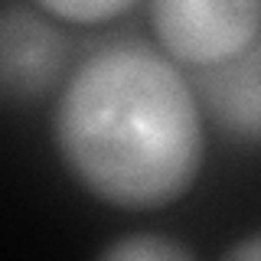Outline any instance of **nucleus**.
Listing matches in <instances>:
<instances>
[{
	"label": "nucleus",
	"mask_w": 261,
	"mask_h": 261,
	"mask_svg": "<svg viewBox=\"0 0 261 261\" xmlns=\"http://www.w3.org/2000/svg\"><path fill=\"white\" fill-rule=\"evenodd\" d=\"M53 134L75 183L118 209H160L202 170L193 82L157 49L124 39L92 53L56 101Z\"/></svg>",
	"instance_id": "nucleus-1"
},
{
	"label": "nucleus",
	"mask_w": 261,
	"mask_h": 261,
	"mask_svg": "<svg viewBox=\"0 0 261 261\" xmlns=\"http://www.w3.org/2000/svg\"><path fill=\"white\" fill-rule=\"evenodd\" d=\"M150 23L173 62L209 69L261 36V0H150Z\"/></svg>",
	"instance_id": "nucleus-2"
},
{
	"label": "nucleus",
	"mask_w": 261,
	"mask_h": 261,
	"mask_svg": "<svg viewBox=\"0 0 261 261\" xmlns=\"http://www.w3.org/2000/svg\"><path fill=\"white\" fill-rule=\"evenodd\" d=\"M69 43L53 23L30 10L0 13V98H43L65 72Z\"/></svg>",
	"instance_id": "nucleus-3"
},
{
	"label": "nucleus",
	"mask_w": 261,
	"mask_h": 261,
	"mask_svg": "<svg viewBox=\"0 0 261 261\" xmlns=\"http://www.w3.org/2000/svg\"><path fill=\"white\" fill-rule=\"evenodd\" d=\"M193 92L228 137L261 144V36L222 65L193 72Z\"/></svg>",
	"instance_id": "nucleus-4"
},
{
	"label": "nucleus",
	"mask_w": 261,
	"mask_h": 261,
	"mask_svg": "<svg viewBox=\"0 0 261 261\" xmlns=\"http://www.w3.org/2000/svg\"><path fill=\"white\" fill-rule=\"evenodd\" d=\"M101 258L111 261H190L196 258L193 248H186L183 242L163 239V235H127V239L101 248Z\"/></svg>",
	"instance_id": "nucleus-5"
},
{
	"label": "nucleus",
	"mask_w": 261,
	"mask_h": 261,
	"mask_svg": "<svg viewBox=\"0 0 261 261\" xmlns=\"http://www.w3.org/2000/svg\"><path fill=\"white\" fill-rule=\"evenodd\" d=\"M46 13L59 16L65 23H79V27H95V23H108L114 16L137 4V0H36Z\"/></svg>",
	"instance_id": "nucleus-6"
},
{
	"label": "nucleus",
	"mask_w": 261,
	"mask_h": 261,
	"mask_svg": "<svg viewBox=\"0 0 261 261\" xmlns=\"http://www.w3.org/2000/svg\"><path fill=\"white\" fill-rule=\"evenodd\" d=\"M225 258H245V261H261V232H258V235H248V239H242L239 245H232V248L225 251Z\"/></svg>",
	"instance_id": "nucleus-7"
}]
</instances>
